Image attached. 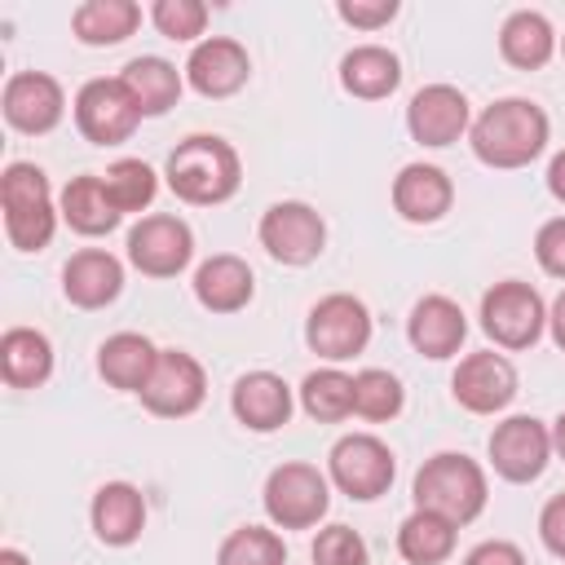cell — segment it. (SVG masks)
Instances as JSON below:
<instances>
[{
    "mask_svg": "<svg viewBox=\"0 0 565 565\" xmlns=\"http://www.w3.org/2000/svg\"><path fill=\"white\" fill-rule=\"evenodd\" d=\"M88 521H93L97 543H106V547H132L141 539V530H146V499H141V490L132 481H106L93 494Z\"/></svg>",
    "mask_w": 565,
    "mask_h": 565,
    "instance_id": "23",
    "label": "cell"
},
{
    "mask_svg": "<svg viewBox=\"0 0 565 565\" xmlns=\"http://www.w3.org/2000/svg\"><path fill=\"white\" fill-rule=\"evenodd\" d=\"M141 26V4L132 0H84L71 13V31L88 49H110L124 44Z\"/></svg>",
    "mask_w": 565,
    "mask_h": 565,
    "instance_id": "29",
    "label": "cell"
},
{
    "mask_svg": "<svg viewBox=\"0 0 565 565\" xmlns=\"http://www.w3.org/2000/svg\"><path fill=\"white\" fill-rule=\"evenodd\" d=\"M340 84L358 102H384L402 84V62L384 44H358L340 57Z\"/></svg>",
    "mask_w": 565,
    "mask_h": 565,
    "instance_id": "24",
    "label": "cell"
},
{
    "mask_svg": "<svg viewBox=\"0 0 565 565\" xmlns=\"http://www.w3.org/2000/svg\"><path fill=\"white\" fill-rule=\"evenodd\" d=\"M102 185H106L110 203H115L124 216L150 207L154 194H159V177H154V168L141 163V159H115V163L102 172Z\"/></svg>",
    "mask_w": 565,
    "mask_h": 565,
    "instance_id": "34",
    "label": "cell"
},
{
    "mask_svg": "<svg viewBox=\"0 0 565 565\" xmlns=\"http://www.w3.org/2000/svg\"><path fill=\"white\" fill-rule=\"evenodd\" d=\"M547 331H552V340H556V349L565 353V291L552 300V309H547Z\"/></svg>",
    "mask_w": 565,
    "mask_h": 565,
    "instance_id": "43",
    "label": "cell"
},
{
    "mask_svg": "<svg viewBox=\"0 0 565 565\" xmlns=\"http://www.w3.org/2000/svg\"><path fill=\"white\" fill-rule=\"evenodd\" d=\"M57 212H62V221H66L75 234H84V238H102V234L119 230V221H124V212L110 203L102 177H93V172L66 181V190H62V199H57Z\"/></svg>",
    "mask_w": 565,
    "mask_h": 565,
    "instance_id": "25",
    "label": "cell"
},
{
    "mask_svg": "<svg viewBox=\"0 0 565 565\" xmlns=\"http://www.w3.org/2000/svg\"><path fill=\"white\" fill-rule=\"evenodd\" d=\"M265 516L278 530H313L331 508V477H322L313 463H278L265 477Z\"/></svg>",
    "mask_w": 565,
    "mask_h": 565,
    "instance_id": "5",
    "label": "cell"
},
{
    "mask_svg": "<svg viewBox=\"0 0 565 565\" xmlns=\"http://www.w3.org/2000/svg\"><path fill=\"white\" fill-rule=\"evenodd\" d=\"M406 128L419 146H450L459 141L468 128H472V110H468V97L455 88V84H424L411 106H406Z\"/></svg>",
    "mask_w": 565,
    "mask_h": 565,
    "instance_id": "17",
    "label": "cell"
},
{
    "mask_svg": "<svg viewBox=\"0 0 565 565\" xmlns=\"http://www.w3.org/2000/svg\"><path fill=\"white\" fill-rule=\"evenodd\" d=\"M0 207H4V234L18 252H44L57 230V207L44 168L35 163H9L0 172Z\"/></svg>",
    "mask_w": 565,
    "mask_h": 565,
    "instance_id": "4",
    "label": "cell"
},
{
    "mask_svg": "<svg viewBox=\"0 0 565 565\" xmlns=\"http://www.w3.org/2000/svg\"><path fill=\"white\" fill-rule=\"evenodd\" d=\"M463 565H525V552L508 539H486L463 556Z\"/></svg>",
    "mask_w": 565,
    "mask_h": 565,
    "instance_id": "41",
    "label": "cell"
},
{
    "mask_svg": "<svg viewBox=\"0 0 565 565\" xmlns=\"http://www.w3.org/2000/svg\"><path fill=\"white\" fill-rule=\"evenodd\" d=\"M534 260L543 274L552 278H565V216H552L539 225L534 234Z\"/></svg>",
    "mask_w": 565,
    "mask_h": 565,
    "instance_id": "38",
    "label": "cell"
},
{
    "mask_svg": "<svg viewBox=\"0 0 565 565\" xmlns=\"http://www.w3.org/2000/svg\"><path fill=\"white\" fill-rule=\"evenodd\" d=\"M216 565H287V543L265 525H238L221 539Z\"/></svg>",
    "mask_w": 565,
    "mask_h": 565,
    "instance_id": "35",
    "label": "cell"
},
{
    "mask_svg": "<svg viewBox=\"0 0 565 565\" xmlns=\"http://www.w3.org/2000/svg\"><path fill=\"white\" fill-rule=\"evenodd\" d=\"M561 57H565V35H561Z\"/></svg>",
    "mask_w": 565,
    "mask_h": 565,
    "instance_id": "46",
    "label": "cell"
},
{
    "mask_svg": "<svg viewBox=\"0 0 565 565\" xmlns=\"http://www.w3.org/2000/svg\"><path fill=\"white\" fill-rule=\"evenodd\" d=\"M291 384L274 371H247L230 388V411L252 433H278L291 419Z\"/></svg>",
    "mask_w": 565,
    "mask_h": 565,
    "instance_id": "18",
    "label": "cell"
},
{
    "mask_svg": "<svg viewBox=\"0 0 565 565\" xmlns=\"http://www.w3.org/2000/svg\"><path fill=\"white\" fill-rule=\"evenodd\" d=\"M547 137H552L547 110L539 102H530V97H499L468 128L472 154L486 168H503V172L534 163L547 150Z\"/></svg>",
    "mask_w": 565,
    "mask_h": 565,
    "instance_id": "1",
    "label": "cell"
},
{
    "mask_svg": "<svg viewBox=\"0 0 565 565\" xmlns=\"http://www.w3.org/2000/svg\"><path fill=\"white\" fill-rule=\"evenodd\" d=\"M141 406L159 419H185L203 406L207 397V375H203V362L185 349H159V362L146 380V388L137 393Z\"/></svg>",
    "mask_w": 565,
    "mask_h": 565,
    "instance_id": "11",
    "label": "cell"
},
{
    "mask_svg": "<svg viewBox=\"0 0 565 565\" xmlns=\"http://www.w3.org/2000/svg\"><path fill=\"white\" fill-rule=\"evenodd\" d=\"M450 393L468 415H499L516 397V366L494 349L468 353L450 375Z\"/></svg>",
    "mask_w": 565,
    "mask_h": 565,
    "instance_id": "15",
    "label": "cell"
},
{
    "mask_svg": "<svg viewBox=\"0 0 565 565\" xmlns=\"http://www.w3.org/2000/svg\"><path fill=\"white\" fill-rule=\"evenodd\" d=\"M300 406L318 424H340L353 415V375L340 366H318L300 380Z\"/></svg>",
    "mask_w": 565,
    "mask_h": 565,
    "instance_id": "32",
    "label": "cell"
},
{
    "mask_svg": "<svg viewBox=\"0 0 565 565\" xmlns=\"http://www.w3.org/2000/svg\"><path fill=\"white\" fill-rule=\"evenodd\" d=\"M168 190L181 199V203H194V207H216L225 199L238 194L243 185V163H238V150L225 141V137H212V132H194L185 141H177V150L168 154Z\"/></svg>",
    "mask_w": 565,
    "mask_h": 565,
    "instance_id": "2",
    "label": "cell"
},
{
    "mask_svg": "<svg viewBox=\"0 0 565 565\" xmlns=\"http://www.w3.org/2000/svg\"><path fill=\"white\" fill-rule=\"evenodd\" d=\"M455 539H459V525L424 508H415L397 525V552L406 565H441L455 552Z\"/></svg>",
    "mask_w": 565,
    "mask_h": 565,
    "instance_id": "31",
    "label": "cell"
},
{
    "mask_svg": "<svg viewBox=\"0 0 565 565\" xmlns=\"http://www.w3.org/2000/svg\"><path fill=\"white\" fill-rule=\"evenodd\" d=\"M137 124H141V110H137V102H132V93L124 88L119 75L115 79L97 75L75 93V128H79L84 141L119 146L137 132Z\"/></svg>",
    "mask_w": 565,
    "mask_h": 565,
    "instance_id": "9",
    "label": "cell"
},
{
    "mask_svg": "<svg viewBox=\"0 0 565 565\" xmlns=\"http://www.w3.org/2000/svg\"><path fill=\"white\" fill-rule=\"evenodd\" d=\"M402 406H406V388L393 371L366 366V371L353 375V415H362L371 424H384V419L402 415Z\"/></svg>",
    "mask_w": 565,
    "mask_h": 565,
    "instance_id": "33",
    "label": "cell"
},
{
    "mask_svg": "<svg viewBox=\"0 0 565 565\" xmlns=\"http://www.w3.org/2000/svg\"><path fill=\"white\" fill-rule=\"evenodd\" d=\"M0 375L9 388H40L53 375V344L35 327H9L0 335Z\"/></svg>",
    "mask_w": 565,
    "mask_h": 565,
    "instance_id": "28",
    "label": "cell"
},
{
    "mask_svg": "<svg viewBox=\"0 0 565 565\" xmlns=\"http://www.w3.org/2000/svg\"><path fill=\"white\" fill-rule=\"evenodd\" d=\"M486 450H490V468L503 481L530 486L543 477V468L552 459V428L534 415H508L503 424H494Z\"/></svg>",
    "mask_w": 565,
    "mask_h": 565,
    "instance_id": "12",
    "label": "cell"
},
{
    "mask_svg": "<svg viewBox=\"0 0 565 565\" xmlns=\"http://www.w3.org/2000/svg\"><path fill=\"white\" fill-rule=\"evenodd\" d=\"M256 234H260V247L278 265H291V269L313 265L322 256V247H327V221L300 199H282V203L265 207Z\"/></svg>",
    "mask_w": 565,
    "mask_h": 565,
    "instance_id": "10",
    "label": "cell"
},
{
    "mask_svg": "<svg viewBox=\"0 0 565 565\" xmlns=\"http://www.w3.org/2000/svg\"><path fill=\"white\" fill-rule=\"evenodd\" d=\"M305 344L327 358V362H344L353 353H362L371 344V313L358 296L349 291H331L322 296L309 318H305Z\"/></svg>",
    "mask_w": 565,
    "mask_h": 565,
    "instance_id": "8",
    "label": "cell"
},
{
    "mask_svg": "<svg viewBox=\"0 0 565 565\" xmlns=\"http://www.w3.org/2000/svg\"><path fill=\"white\" fill-rule=\"evenodd\" d=\"M119 79H124V88L132 93L141 119L168 115V110L177 106L181 88H185V84H181V71H177L172 62H163V57H132V62L119 71Z\"/></svg>",
    "mask_w": 565,
    "mask_h": 565,
    "instance_id": "30",
    "label": "cell"
},
{
    "mask_svg": "<svg viewBox=\"0 0 565 565\" xmlns=\"http://www.w3.org/2000/svg\"><path fill=\"white\" fill-rule=\"evenodd\" d=\"M463 335H468V318H463V309L450 296H424V300H415V309L406 318V340H411L415 353H424L433 362L455 358L459 344H463Z\"/></svg>",
    "mask_w": 565,
    "mask_h": 565,
    "instance_id": "20",
    "label": "cell"
},
{
    "mask_svg": "<svg viewBox=\"0 0 565 565\" xmlns=\"http://www.w3.org/2000/svg\"><path fill=\"white\" fill-rule=\"evenodd\" d=\"M539 539H543V547L552 556L565 561V490L543 503V512H539Z\"/></svg>",
    "mask_w": 565,
    "mask_h": 565,
    "instance_id": "40",
    "label": "cell"
},
{
    "mask_svg": "<svg viewBox=\"0 0 565 565\" xmlns=\"http://www.w3.org/2000/svg\"><path fill=\"white\" fill-rule=\"evenodd\" d=\"M490 486H486V468L459 450H441L433 459L419 463L415 472V508L437 512L455 525H468L486 512Z\"/></svg>",
    "mask_w": 565,
    "mask_h": 565,
    "instance_id": "3",
    "label": "cell"
},
{
    "mask_svg": "<svg viewBox=\"0 0 565 565\" xmlns=\"http://www.w3.org/2000/svg\"><path fill=\"white\" fill-rule=\"evenodd\" d=\"M128 260L146 278H177L194 260V234L181 216L154 212L128 230Z\"/></svg>",
    "mask_w": 565,
    "mask_h": 565,
    "instance_id": "13",
    "label": "cell"
},
{
    "mask_svg": "<svg viewBox=\"0 0 565 565\" xmlns=\"http://www.w3.org/2000/svg\"><path fill=\"white\" fill-rule=\"evenodd\" d=\"M185 79H190V88H194L199 97H212V102L234 97V93L252 79V57H247V49H243L238 40H230V35H207V40H199V44L190 49V57H185Z\"/></svg>",
    "mask_w": 565,
    "mask_h": 565,
    "instance_id": "16",
    "label": "cell"
},
{
    "mask_svg": "<svg viewBox=\"0 0 565 565\" xmlns=\"http://www.w3.org/2000/svg\"><path fill=\"white\" fill-rule=\"evenodd\" d=\"M150 22H154L159 35L190 44V40H199L203 26H207V4H203V0H154V4H150Z\"/></svg>",
    "mask_w": 565,
    "mask_h": 565,
    "instance_id": "36",
    "label": "cell"
},
{
    "mask_svg": "<svg viewBox=\"0 0 565 565\" xmlns=\"http://www.w3.org/2000/svg\"><path fill=\"white\" fill-rule=\"evenodd\" d=\"M62 291L75 309H106L124 291V265L119 256L102 247H84L62 265Z\"/></svg>",
    "mask_w": 565,
    "mask_h": 565,
    "instance_id": "19",
    "label": "cell"
},
{
    "mask_svg": "<svg viewBox=\"0 0 565 565\" xmlns=\"http://www.w3.org/2000/svg\"><path fill=\"white\" fill-rule=\"evenodd\" d=\"M335 13L353 31H380V26H388L397 18V0H340Z\"/></svg>",
    "mask_w": 565,
    "mask_h": 565,
    "instance_id": "39",
    "label": "cell"
},
{
    "mask_svg": "<svg viewBox=\"0 0 565 565\" xmlns=\"http://www.w3.org/2000/svg\"><path fill=\"white\" fill-rule=\"evenodd\" d=\"M252 296H256L252 265L234 252H216L194 269V300L207 313H238L252 305Z\"/></svg>",
    "mask_w": 565,
    "mask_h": 565,
    "instance_id": "22",
    "label": "cell"
},
{
    "mask_svg": "<svg viewBox=\"0 0 565 565\" xmlns=\"http://www.w3.org/2000/svg\"><path fill=\"white\" fill-rule=\"evenodd\" d=\"M313 565H371L366 539L349 525H327L313 539Z\"/></svg>",
    "mask_w": 565,
    "mask_h": 565,
    "instance_id": "37",
    "label": "cell"
},
{
    "mask_svg": "<svg viewBox=\"0 0 565 565\" xmlns=\"http://www.w3.org/2000/svg\"><path fill=\"white\" fill-rule=\"evenodd\" d=\"M552 450H556V455L565 459V411H561V415L552 419Z\"/></svg>",
    "mask_w": 565,
    "mask_h": 565,
    "instance_id": "44",
    "label": "cell"
},
{
    "mask_svg": "<svg viewBox=\"0 0 565 565\" xmlns=\"http://www.w3.org/2000/svg\"><path fill=\"white\" fill-rule=\"evenodd\" d=\"M0 565H31V561L18 547H0Z\"/></svg>",
    "mask_w": 565,
    "mask_h": 565,
    "instance_id": "45",
    "label": "cell"
},
{
    "mask_svg": "<svg viewBox=\"0 0 565 565\" xmlns=\"http://www.w3.org/2000/svg\"><path fill=\"white\" fill-rule=\"evenodd\" d=\"M455 203V185L437 163H406L393 177V207L402 221L411 225H433L450 212Z\"/></svg>",
    "mask_w": 565,
    "mask_h": 565,
    "instance_id": "21",
    "label": "cell"
},
{
    "mask_svg": "<svg viewBox=\"0 0 565 565\" xmlns=\"http://www.w3.org/2000/svg\"><path fill=\"white\" fill-rule=\"evenodd\" d=\"M543 327H547V305L530 282L503 278L481 296V331L499 349H530L539 344Z\"/></svg>",
    "mask_w": 565,
    "mask_h": 565,
    "instance_id": "7",
    "label": "cell"
},
{
    "mask_svg": "<svg viewBox=\"0 0 565 565\" xmlns=\"http://www.w3.org/2000/svg\"><path fill=\"white\" fill-rule=\"evenodd\" d=\"M154 362H159V349L137 331H115L97 349V371L119 393H141L150 371H154Z\"/></svg>",
    "mask_w": 565,
    "mask_h": 565,
    "instance_id": "26",
    "label": "cell"
},
{
    "mask_svg": "<svg viewBox=\"0 0 565 565\" xmlns=\"http://www.w3.org/2000/svg\"><path fill=\"white\" fill-rule=\"evenodd\" d=\"M327 477L340 494L371 503V499L388 494V486L397 477V459L375 433H344L327 455Z\"/></svg>",
    "mask_w": 565,
    "mask_h": 565,
    "instance_id": "6",
    "label": "cell"
},
{
    "mask_svg": "<svg viewBox=\"0 0 565 565\" xmlns=\"http://www.w3.org/2000/svg\"><path fill=\"white\" fill-rule=\"evenodd\" d=\"M547 190H552L556 203H565V150H556L552 163H547Z\"/></svg>",
    "mask_w": 565,
    "mask_h": 565,
    "instance_id": "42",
    "label": "cell"
},
{
    "mask_svg": "<svg viewBox=\"0 0 565 565\" xmlns=\"http://www.w3.org/2000/svg\"><path fill=\"white\" fill-rule=\"evenodd\" d=\"M0 110H4V124L26 132V137H44L62 124L66 115V93L53 75L44 71H13L4 79V93H0Z\"/></svg>",
    "mask_w": 565,
    "mask_h": 565,
    "instance_id": "14",
    "label": "cell"
},
{
    "mask_svg": "<svg viewBox=\"0 0 565 565\" xmlns=\"http://www.w3.org/2000/svg\"><path fill=\"white\" fill-rule=\"evenodd\" d=\"M499 53L516 71H539L556 53V31L539 9H516L499 26Z\"/></svg>",
    "mask_w": 565,
    "mask_h": 565,
    "instance_id": "27",
    "label": "cell"
}]
</instances>
